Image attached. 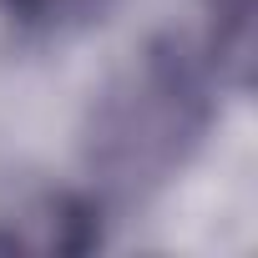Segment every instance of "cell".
<instances>
[{
    "label": "cell",
    "mask_w": 258,
    "mask_h": 258,
    "mask_svg": "<svg viewBox=\"0 0 258 258\" xmlns=\"http://www.w3.org/2000/svg\"><path fill=\"white\" fill-rule=\"evenodd\" d=\"M213 96L182 41L162 36L126 66L86 116V167L111 203H142L198 152Z\"/></svg>",
    "instance_id": "1"
},
{
    "label": "cell",
    "mask_w": 258,
    "mask_h": 258,
    "mask_svg": "<svg viewBox=\"0 0 258 258\" xmlns=\"http://www.w3.org/2000/svg\"><path fill=\"white\" fill-rule=\"evenodd\" d=\"M208 11H213V31L243 26V21H253V0H208Z\"/></svg>",
    "instance_id": "4"
},
{
    "label": "cell",
    "mask_w": 258,
    "mask_h": 258,
    "mask_svg": "<svg viewBox=\"0 0 258 258\" xmlns=\"http://www.w3.org/2000/svg\"><path fill=\"white\" fill-rule=\"evenodd\" d=\"M111 6V0H0V11H6L21 31H56L66 21H91Z\"/></svg>",
    "instance_id": "3"
},
{
    "label": "cell",
    "mask_w": 258,
    "mask_h": 258,
    "mask_svg": "<svg viewBox=\"0 0 258 258\" xmlns=\"http://www.w3.org/2000/svg\"><path fill=\"white\" fill-rule=\"evenodd\" d=\"M96 208L76 192H46L36 198L31 208H21V218L0 233V253H56V258H71V253H86L96 248Z\"/></svg>",
    "instance_id": "2"
}]
</instances>
